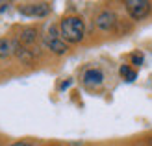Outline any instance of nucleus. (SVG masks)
Here are the masks:
<instances>
[{
	"instance_id": "obj_6",
	"label": "nucleus",
	"mask_w": 152,
	"mask_h": 146,
	"mask_svg": "<svg viewBox=\"0 0 152 146\" xmlns=\"http://www.w3.org/2000/svg\"><path fill=\"white\" fill-rule=\"evenodd\" d=\"M11 43H13V56H17L20 61H24V63H28V65L32 63L34 61V52L24 48L19 41H11Z\"/></svg>"
},
{
	"instance_id": "obj_2",
	"label": "nucleus",
	"mask_w": 152,
	"mask_h": 146,
	"mask_svg": "<svg viewBox=\"0 0 152 146\" xmlns=\"http://www.w3.org/2000/svg\"><path fill=\"white\" fill-rule=\"evenodd\" d=\"M124 6L128 15L134 20H143L145 17H148V13L152 9V4L148 0H128V2H124Z\"/></svg>"
},
{
	"instance_id": "obj_10",
	"label": "nucleus",
	"mask_w": 152,
	"mask_h": 146,
	"mask_svg": "<svg viewBox=\"0 0 152 146\" xmlns=\"http://www.w3.org/2000/svg\"><path fill=\"white\" fill-rule=\"evenodd\" d=\"M119 72H121V76H123V78H124L126 81H134L135 78H137V72H135V70H132V68L128 67V65H123Z\"/></svg>"
},
{
	"instance_id": "obj_1",
	"label": "nucleus",
	"mask_w": 152,
	"mask_h": 146,
	"mask_svg": "<svg viewBox=\"0 0 152 146\" xmlns=\"http://www.w3.org/2000/svg\"><path fill=\"white\" fill-rule=\"evenodd\" d=\"M59 32L61 37L69 43H80L86 33V26L80 17H65L59 24Z\"/></svg>"
},
{
	"instance_id": "obj_3",
	"label": "nucleus",
	"mask_w": 152,
	"mask_h": 146,
	"mask_svg": "<svg viewBox=\"0 0 152 146\" xmlns=\"http://www.w3.org/2000/svg\"><path fill=\"white\" fill-rule=\"evenodd\" d=\"M19 11L22 15H26V17H47V15L50 13V4L47 2H32V4H24L19 7Z\"/></svg>"
},
{
	"instance_id": "obj_11",
	"label": "nucleus",
	"mask_w": 152,
	"mask_h": 146,
	"mask_svg": "<svg viewBox=\"0 0 152 146\" xmlns=\"http://www.w3.org/2000/svg\"><path fill=\"white\" fill-rule=\"evenodd\" d=\"M132 63H134V65H143V56L134 54V56H132Z\"/></svg>"
},
{
	"instance_id": "obj_9",
	"label": "nucleus",
	"mask_w": 152,
	"mask_h": 146,
	"mask_svg": "<svg viewBox=\"0 0 152 146\" xmlns=\"http://www.w3.org/2000/svg\"><path fill=\"white\" fill-rule=\"evenodd\" d=\"M13 56V43L10 39H0V57H10Z\"/></svg>"
},
{
	"instance_id": "obj_8",
	"label": "nucleus",
	"mask_w": 152,
	"mask_h": 146,
	"mask_svg": "<svg viewBox=\"0 0 152 146\" xmlns=\"http://www.w3.org/2000/svg\"><path fill=\"white\" fill-rule=\"evenodd\" d=\"M37 37H39V33H37L35 28H24V30L20 32L19 39H20L22 44H34V43L37 41Z\"/></svg>"
},
{
	"instance_id": "obj_5",
	"label": "nucleus",
	"mask_w": 152,
	"mask_h": 146,
	"mask_svg": "<svg viewBox=\"0 0 152 146\" xmlns=\"http://www.w3.org/2000/svg\"><path fill=\"white\" fill-rule=\"evenodd\" d=\"M95 24H96V28H100V30H104V32H108V30H111L113 26L117 24V15L113 13V11H102V13L96 17Z\"/></svg>"
},
{
	"instance_id": "obj_14",
	"label": "nucleus",
	"mask_w": 152,
	"mask_h": 146,
	"mask_svg": "<svg viewBox=\"0 0 152 146\" xmlns=\"http://www.w3.org/2000/svg\"><path fill=\"white\" fill-rule=\"evenodd\" d=\"M71 83H72L71 80H67V81H63V83H61V89H67V87H69V85H71Z\"/></svg>"
},
{
	"instance_id": "obj_7",
	"label": "nucleus",
	"mask_w": 152,
	"mask_h": 146,
	"mask_svg": "<svg viewBox=\"0 0 152 146\" xmlns=\"http://www.w3.org/2000/svg\"><path fill=\"white\" fill-rule=\"evenodd\" d=\"M102 81H104V74L98 68H89L83 74V83L86 85H100Z\"/></svg>"
},
{
	"instance_id": "obj_12",
	"label": "nucleus",
	"mask_w": 152,
	"mask_h": 146,
	"mask_svg": "<svg viewBox=\"0 0 152 146\" xmlns=\"http://www.w3.org/2000/svg\"><path fill=\"white\" fill-rule=\"evenodd\" d=\"M10 146H32L30 142H24V141H20V142H13V144H10Z\"/></svg>"
},
{
	"instance_id": "obj_13",
	"label": "nucleus",
	"mask_w": 152,
	"mask_h": 146,
	"mask_svg": "<svg viewBox=\"0 0 152 146\" xmlns=\"http://www.w3.org/2000/svg\"><path fill=\"white\" fill-rule=\"evenodd\" d=\"M7 6H10L7 2H2V4H0V11H6V9H7Z\"/></svg>"
},
{
	"instance_id": "obj_4",
	"label": "nucleus",
	"mask_w": 152,
	"mask_h": 146,
	"mask_svg": "<svg viewBox=\"0 0 152 146\" xmlns=\"http://www.w3.org/2000/svg\"><path fill=\"white\" fill-rule=\"evenodd\" d=\"M45 44H47V46L54 52V54H58V56H61V54L67 52V44H65L63 39H59V35H58V32H56L54 26H50L48 33L45 35Z\"/></svg>"
}]
</instances>
